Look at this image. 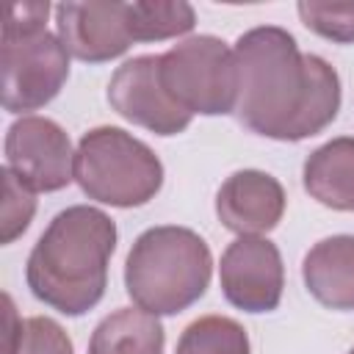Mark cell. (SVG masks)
<instances>
[{"label":"cell","mask_w":354,"mask_h":354,"mask_svg":"<svg viewBox=\"0 0 354 354\" xmlns=\"http://www.w3.org/2000/svg\"><path fill=\"white\" fill-rule=\"evenodd\" d=\"M3 177V207H0V241L14 243L33 221L36 213V191L28 188L8 166L0 169Z\"/></svg>","instance_id":"obj_19"},{"label":"cell","mask_w":354,"mask_h":354,"mask_svg":"<svg viewBox=\"0 0 354 354\" xmlns=\"http://www.w3.org/2000/svg\"><path fill=\"white\" fill-rule=\"evenodd\" d=\"M6 166L33 191H61L75 180L66 130L47 116H22L6 133Z\"/></svg>","instance_id":"obj_7"},{"label":"cell","mask_w":354,"mask_h":354,"mask_svg":"<svg viewBox=\"0 0 354 354\" xmlns=\"http://www.w3.org/2000/svg\"><path fill=\"white\" fill-rule=\"evenodd\" d=\"M108 102L122 119L155 136H177L194 119L163 88L160 55H136L124 61L108 83Z\"/></svg>","instance_id":"obj_9"},{"label":"cell","mask_w":354,"mask_h":354,"mask_svg":"<svg viewBox=\"0 0 354 354\" xmlns=\"http://www.w3.org/2000/svg\"><path fill=\"white\" fill-rule=\"evenodd\" d=\"M210 277V246L199 232L177 224L144 230L124 260L127 296L152 315H177L188 310L205 296Z\"/></svg>","instance_id":"obj_3"},{"label":"cell","mask_w":354,"mask_h":354,"mask_svg":"<svg viewBox=\"0 0 354 354\" xmlns=\"http://www.w3.org/2000/svg\"><path fill=\"white\" fill-rule=\"evenodd\" d=\"M218 282L224 299L243 313H271L282 301L285 266L274 241L238 235L221 254Z\"/></svg>","instance_id":"obj_8"},{"label":"cell","mask_w":354,"mask_h":354,"mask_svg":"<svg viewBox=\"0 0 354 354\" xmlns=\"http://www.w3.org/2000/svg\"><path fill=\"white\" fill-rule=\"evenodd\" d=\"M58 39L69 55L86 64H105L124 55L133 44L127 3H58Z\"/></svg>","instance_id":"obj_10"},{"label":"cell","mask_w":354,"mask_h":354,"mask_svg":"<svg viewBox=\"0 0 354 354\" xmlns=\"http://www.w3.org/2000/svg\"><path fill=\"white\" fill-rule=\"evenodd\" d=\"M285 188L260 169L230 174L216 194V216L235 235H266L285 216Z\"/></svg>","instance_id":"obj_11"},{"label":"cell","mask_w":354,"mask_h":354,"mask_svg":"<svg viewBox=\"0 0 354 354\" xmlns=\"http://www.w3.org/2000/svg\"><path fill=\"white\" fill-rule=\"evenodd\" d=\"M6 304H8V329H6L3 354H75L72 337L58 321L47 315L17 321V313L8 296H6Z\"/></svg>","instance_id":"obj_16"},{"label":"cell","mask_w":354,"mask_h":354,"mask_svg":"<svg viewBox=\"0 0 354 354\" xmlns=\"http://www.w3.org/2000/svg\"><path fill=\"white\" fill-rule=\"evenodd\" d=\"M133 41H163L194 30L196 11L183 0H136L127 3Z\"/></svg>","instance_id":"obj_15"},{"label":"cell","mask_w":354,"mask_h":354,"mask_svg":"<svg viewBox=\"0 0 354 354\" xmlns=\"http://www.w3.org/2000/svg\"><path fill=\"white\" fill-rule=\"evenodd\" d=\"M238 122L274 141H304L326 130L340 111V77L335 66L301 53L296 39L277 25H260L238 36Z\"/></svg>","instance_id":"obj_1"},{"label":"cell","mask_w":354,"mask_h":354,"mask_svg":"<svg viewBox=\"0 0 354 354\" xmlns=\"http://www.w3.org/2000/svg\"><path fill=\"white\" fill-rule=\"evenodd\" d=\"M116 249L113 218L91 205H72L53 216L25 263L30 293L77 318L100 304L108 288V263Z\"/></svg>","instance_id":"obj_2"},{"label":"cell","mask_w":354,"mask_h":354,"mask_svg":"<svg viewBox=\"0 0 354 354\" xmlns=\"http://www.w3.org/2000/svg\"><path fill=\"white\" fill-rule=\"evenodd\" d=\"M348 354H354V348H351V351H348Z\"/></svg>","instance_id":"obj_21"},{"label":"cell","mask_w":354,"mask_h":354,"mask_svg":"<svg viewBox=\"0 0 354 354\" xmlns=\"http://www.w3.org/2000/svg\"><path fill=\"white\" fill-rule=\"evenodd\" d=\"M75 183L80 191L111 207H141L163 185L160 158L122 127H94L75 149Z\"/></svg>","instance_id":"obj_4"},{"label":"cell","mask_w":354,"mask_h":354,"mask_svg":"<svg viewBox=\"0 0 354 354\" xmlns=\"http://www.w3.org/2000/svg\"><path fill=\"white\" fill-rule=\"evenodd\" d=\"M296 11L313 33L335 44H354V0H301Z\"/></svg>","instance_id":"obj_18"},{"label":"cell","mask_w":354,"mask_h":354,"mask_svg":"<svg viewBox=\"0 0 354 354\" xmlns=\"http://www.w3.org/2000/svg\"><path fill=\"white\" fill-rule=\"evenodd\" d=\"M304 191L324 207L354 210V138L340 136L313 149L301 169Z\"/></svg>","instance_id":"obj_13"},{"label":"cell","mask_w":354,"mask_h":354,"mask_svg":"<svg viewBox=\"0 0 354 354\" xmlns=\"http://www.w3.org/2000/svg\"><path fill=\"white\" fill-rule=\"evenodd\" d=\"M301 279L310 296L329 307L354 310V235H329L301 260Z\"/></svg>","instance_id":"obj_12"},{"label":"cell","mask_w":354,"mask_h":354,"mask_svg":"<svg viewBox=\"0 0 354 354\" xmlns=\"http://www.w3.org/2000/svg\"><path fill=\"white\" fill-rule=\"evenodd\" d=\"M47 14H50V3H39V0L11 3L8 6V14H6V22H3V33H36V30H47L44 28Z\"/></svg>","instance_id":"obj_20"},{"label":"cell","mask_w":354,"mask_h":354,"mask_svg":"<svg viewBox=\"0 0 354 354\" xmlns=\"http://www.w3.org/2000/svg\"><path fill=\"white\" fill-rule=\"evenodd\" d=\"M174 354H249V335L235 318L202 315L183 329Z\"/></svg>","instance_id":"obj_17"},{"label":"cell","mask_w":354,"mask_h":354,"mask_svg":"<svg viewBox=\"0 0 354 354\" xmlns=\"http://www.w3.org/2000/svg\"><path fill=\"white\" fill-rule=\"evenodd\" d=\"M160 83L191 116L232 113L238 102L235 53L218 36H188L160 55Z\"/></svg>","instance_id":"obj_5"},{"label":"cell","mask_w":354,"mask_h":354,"mask_svg":"<svg viewBox=\"0 0 354 354\" xmlns=\"http://www.w3.org/2000/svg\"><path fill=\"white\" fill-rule=\"evenodd\" d=\"M163 326L141 307H119L105 315L88 340V354H163Z\"/></svg>","instance_id":"obj_14"},{"label":"cell","mask_w":354,"mask_h":354,"mask_svg":"<svg viewBox=\"0 0 354 354\" xmlns=\"http://www.w3.org/2000/svg\"><path fill=\"white\" fill-rule=\"evenodd\" d=\"M0 72L3 108L8 113L39 111L64 88L69 77V53L50 30L3 33Z\"/></svg>","instance_id":"obj_6"}]
</instances>
